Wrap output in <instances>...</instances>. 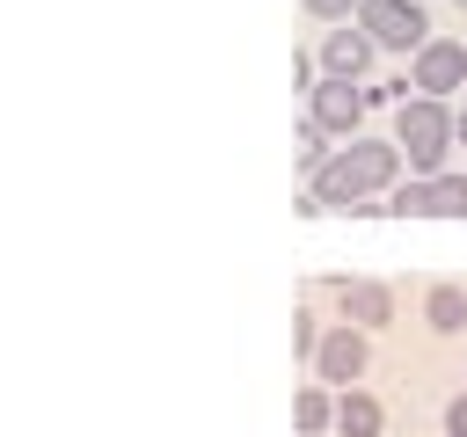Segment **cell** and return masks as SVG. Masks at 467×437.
<instances>
[{"label":"cell","mask_w":467,"mask_h":437,"mask_svg":"<svg viewBox=\"0 0 467 437\" xmlns=\"http://www.w3.org/2000/svg\"><path fill=\"white\" fill-rule=\"evenodd\" d=\"M387 175H394V153L372 146V138H358L343 160H321V168H314V197H321V204H358V197L379 189Z\"/></svg>","instance_id":"6da1fadb"},{"label":"cell","mask_w":467,"mask_h":437,"mask_svg":"<svg viewBox=\"0 0 467 437\" xmlns=\"http://www.w3.org/2000/svg\"><path fill=\"white\" fill-rule=\"evenodd\" d=\"M358 15H365V36H372V44H401V51H409V44H431L416 0H358Z\"/></svg>","instance_id":"7a4b0ae2"},{"label":"cell","mask_w":467,"mask_h":437,"mask_svg":"<svg viewBox=\"0 0 467 437\" xmlns=\"http://www.w3.org/2000/svg\"><path fill=\"white\" fill-rule=\"evenodd\" d=\"M401 153L416 168H438L445 160V109L438 102H401Z\"/></svg>","instance_id":"3957f363"},{"label":"cell","mask_w":467,"mask_h":437,"mask_svg":"<svg viewBox=\"0 0 467 437\" xmlns=\"http://www.w3.org/2000/svg\"><path fill=\"white\" fill-rule=\"evenodd\" d=\"M372 51H379V44H372L365 29H328V36H321V66H328V80H358V73L372 66Z\"/></svg>","instance_id":"277c9868"},{"label":"cell","mask_w":467,"mask_h":437,"mask_svg":"<svg viewBox=\"0 0 467 437\" xmlns=\"http://www.w3.org/2000/svg\"><path fill=\"white\" fill-rule=\"evenodd\" d=\"M416 80H423L431 95H452V87L467 80V51H460V44H423V51H416Z\"/></svg>","instance_id":"5b68a950"},{"label":"cell","mask_w":467,"mask_h":437,"mask_svg":"<svg viewBox=\"0 0 467 437\" xmlns=\"http://www.w3.org/2000/svg\"><path fill=\"white\" fill-rule=\"evenodd\" d=\"M358 109H365L358 80H321V87H314V124H321V131H350Z\"/></svg>","instance_id":"8992f818"},{"label":"cell","mask_w":467,"mask_h":437,"mask_svg":"<svg viewBox=\"0 0 467 437\" xmlns=\"http://www.w3.org/2000/svg\"><path fill=\"white\" fill-rule=\"evenodd\" d=\"M343 313H350L358 328H387V313H394V299H387L379 284H343Z\"/></svg>","instance_id":"52a82bcc"},{"label":"cell","mask_w":467,"mask_h":437,"mask_svg":"<svg viewBox=\"0 0 467 437\" xmlns=\"http://www.w3.org/2000/svg\"><path fill=\"white\" fill-rule=\"evenodd\" d=\"M321 371L328 379H358L365 371V335H328L321 342Z\"/></svg>","instance_id":"ba28073f"},{"label":"cell","mask_w":467,"mask_h":437,"mask_svg":"<svg viewBox=\"0 0 467 437\" xmlns=\"http://www.w3.org/2000/svg\"><path fill=\"white\" fill-rule=\"evenodd\" d=\"M423 197H431V218H467V182H460V175L423 182Z\"/></svg>","instance_id":"9c48e42d"},{"label":"cell","mask_w":467,"mask_h":437,"mask_svg":"<svg viewBox=\"0 0 467 437\" xmlns=\"http://www.w3.org/2000/svg\"><path fill=\"white\" fill-rule=\"evenodd\" d=\"M336 422H343V437H379V408H372L365 393H350V401L336 408Z\"/></svg>","instance_id":"30bf717a"},{"label":"cell","mask_w":467,"mask_h":437,"mask_svg":"<svg viewBox=\"0 0 467 437\" xmlns=\"http://www.w3.org/2000/svg\"><path fill=\"white\" fill-rule=\"evenodd\" d=\"M431 320H438V328H467V299H460L452 284H438V291H431Z\"/></svg>","instance_id":"8fae6325"},{"label":"cell","mask_w":467,"mask_h":437,"mask_svg":"<svg viewBox=\"0 0 467 437\" xmlns=\"http://www.w3.org/2000/svg\"><path fill=\"white\" fill-rule=\"evenodd\" d=\"M321 146H328V131L306 117V131H299V168H321Z\"/></svg>","instance_id":"7c38bea8"},{"label":"cell","mask_w":467,"mask_h":437,"mask_svg":"<svg viewBox=\"0 0 467 437\" xmlns=\"http://www.w3.org/2000/svg\"><path fill=\"white\" fill-rule=\"evenodd\" d=\"M394 218H431V197H423V189H401V197H394Z\"/></svg>","instance_id":"4fadbf2b"},{"label":"cell","mask_w":467,"mask_h":437,"mask_svg":"<svg viewBox=\"0 0 467 437\" xmlns=\"http://www.w3.org/2000/svg\"><path fill=\"white\" fill-rule=\"evenodd\" d=\"M299 422L321 430V422H328V401H321V393H299Z\"/></svg>","instance_id":"5bb4252c"},{"label":"cell","mask_w":467,"mask_h":437,"mask_svg":"<svg viewBox=\"0 0 467 437\" xmlns=\"http://www.w3.org/2000/svg\"><path fill=\"white\" fill-rule=\"evenodd\" d=\"M445 430H452V437H467V393H460V401L445 408Z\"/></svg>","instance_id":"9a60e30c"},{"label":"cell","mask_w":467,"mask_h":437,"mask_svg":"<svg viewBox=\"0 0 467 437\" xmlns=\"http://www.w3.org/2000/svg\"><path fill=\"white\" fill-rule=\"evenodd\" d=\"M306 7H314V15H328V22H343V15L358 7V0H306Z\"/></svg>","instance_id":"2e32d148"},{"label":"cell","mask_w":467,"mask_h":437,"mask_svg":"<svg viewBox=\"0 0 467 437\" xmlns=\"http://www.w3.org/2000/svg\"><path fill=\"white\" fill-rule=\"evenodd\" d=\"M460 138H467V117H460Z\"/></svg>","instance_id":"e0dca14e"},{"label":"cell","mask_w":467,"mask_h":437,"mask_svg":"<svg viewBox=\"0 0 467 437\" xmlns=\"http://www.w3.org/2000/svg\"><path fill=\"white\" fill-rule=\"evenodd\" d=\"M416 7H423V0H416Z\"/></svg>","instance_id":"ac0fdd59"}]
</instances>
